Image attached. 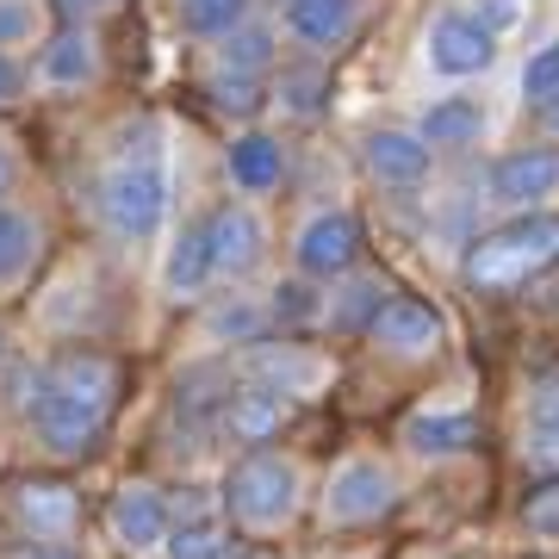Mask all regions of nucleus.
<instances>
[{"label":"nucleus","instance_id":"nucleus-1","mask_svg":"<svg viewBox=\"0 0 559 559\" xmlns=\"http://www.w3.org/2000/svg\"><path fill=\"white\" fill-rule=\"evenodd\" d=\"M119 360L94 355V348H75L62 355L50 373H44V392L32 404V423H38V441L57 460H81L94 454L112 423V399H119Z\"/></svg>","mask_w":559,"mask_h":559},{"label":"nucleus","instance_id":"nucleus-2","mask_svg":"<svg viewBox=\"0 0 559 559\" xmlns=\"http://www.w3.org/2000/svg\"><path fill=\"white\" fill-rule=\"evenodd\" d=\"M559 267V218L554 212H516L510 224L485 230L466 249V286L479 293H516L528 280Z\"/></svg>","mask_w":559,"mask_h":559},{"label":"nucleus","instance_id":"nucleus-3","mask_svg":"<svg viewBox=\"0 0 559 559\" xmlns=\"http://www.w3.org/2000/svg\"><path fill=\"white\" fill-rule=\"evenodd\" d=\"M224 503L242 528H280L299 510V473L280 454H242L224 479Z\"/></svg>","mask_w":559,"mask_h":559},{"label":"nucleus","instance_id":"nucleus-4","mask_svg":"<svg viewBox=\"0 0 559 559\" xmlns=\"http://www.w3.org/2000/svg\"><path fill=\"white\" fill-rule=\"evenodd\" d=\"M100 212L119 237L143 242L162 230V212H168V175L156 162H119L112 175L100 180Z\"/></svg>","mask_w":559,"mask_h":559},{"label":"nucleus","instance_id":"nucleus-5","mask_svg":"<svg viewBox=\"0 0 559 559\" xmlns=\"http://www.w3.org/2000/svg\"><path fill=\"white\" fill-rule=\"evenodd\" d=\"M423 57H429V69H436L441 81H473L498 62V38H491L466 7H448V13H436V25L423 32Z\"/></svg>","mask_w":559,"mask_h":559},{"label":"nucleus","instance_id":"nucleus-6","mask_svg":"<svg viewBox=\"0 0 559 559\" xmlns=\"http://www.w3.org/2000/svg\"><path fill=\"white\" fill-rule=\"evenodd\" d=\"M399 503V485L380 460H348L336 466V479L323 491V516L330 522H380L385 510Z\"/></svg>","mask_w":559,"mask_h":559},{"label":"nucleus","instance_id":"nucleus-7","mask_svg":"<svg viewBox=\"0 0 559 559\" xmlns=\"http://www.w3.org/2000/svg\"><path fill=\"white\" fill-rule=\"evenodd\" d=\"M293 255H299V274H311V280L348 274L355 255H360V224L348 218V212H318V218L299 230Z\"/></svg>","mask_w":559,"mask_h":559},{"label":"nucleus","instance_id":"nucleus-8","mask_svg":"<svg viewBox=\"0 0 559 559\" xmlns=\"http://www.w3.org/2000/svg\"><path fill=\"white\" fill-rule=\"evenodd\" d=\"M367 336L380 342L385 355H436L441 336H448V323H441L436 305H423V299H385L380 305V318L367 323Z\"/></svg>","mask_w":559,"mask_h":559},{"label":"nucleus","instance_id":"nucleus-9","mask_svg":"<svg viewBox=\"0 0 559 559\" xmlns=\"http://www.w3.org/2000/svg\"><path fill=\"white\" fill-rule=\"evenodd\" d=\"M491 200L510 205V212H535L540 200L559 193V150H516L491 168Z\"/></svg>","mask_w":559,"mask_h":559},{"label":"nucleus","instance_id":"nucleus-10","mask_svg":"<svg viewBox=\"0 0 559 559\" xmlns=\"http://www.w3.org/2000/svg\"><path fill=\"white\" fill-rule=\"evenodd\" d=\"M280 20H286V32H293L305 50H342V44L355 38L360 0H286Z\"/></svg>","mask_w":559,"mask_h":559},{"label":"nucleus","instance_id":"nucleus-11","mask_svg":"<svg viewBox=\"0 0 559 559\" xmlns=\"http://www.w3.org/2000/svg\"><path fill=\"white\" fill-rule=\"evenodd\" d=\"M205 230H212V274H249L261 261V224L249 205H218L205 212Z\"/></svg>","mask_w":559,"mask_h":559},{"label":"nucleus","instance_id":"nucleus-12","mask_svg":"<svg viewBox=\"0 0 559 559\" xmlns=\"http://www.w3.org/2000/svg\"><path fill=\"white\" fill-rule=\"evenodd\" d=\"M485 100L479 94H441V100L423 106L417 119V138L429 143V150H466V143L485 138Z\"/></svg>","mask_w":559,"mask_h":559},{"label":"nucleus","instance_id":"nucleus-13","mask_svg":"<svg viewBox=\"0 0 559 559\" xmlns=\"http://www.w3.org/2000/svg\"><path fill=\"white\" fill-rule=\"evenodd\" d=\"M224 429H230V441H267V436H280V423L293 417V399L286 392H274V385H237L230 399H224Z\"/></svg>","mask_w":559,"mask_h":559},{"label":"nucleus","instance_id":"nucleus-14","mask_svg":"<svg viewBox=\"0 0 559 559\" xmlns=\"http://www.w3.org/2000/svg\"><path fill=\"white\" fill-rule=\"evenodd\" d=\"M224 528H218V510L212 498L187 491V498L168 510V559H224Z\"/></svg>","mask_w":559,"mask_h":559},{"label":"nucleus","instance_id":"nucleus-15","mask_svg":"<svg viewBox=\"0 0 559 559\" xmlns=\"http://www.w3.org/2000/svg\"><path fill=\"white\" fill-rule=\"evenodd\" d=\"M429 143L417 138V131H373L367 138V168L385 180V187H417V180H429Z\"/></svg>","mask_w":559,"mask_h":559},{"label":"nucleus","instance_id":"nucleus-16","mask_svg":"<svg viewBox=\"0 0 559 559\" xmlns=\"http://www.w3.org/2000/svg\"><path fill=\"white\" fill-rule=\"evenodd\" d=\"M106 516H112V535L124 547H156V540H168V503L150 485H124Z\"/></svg>","mask_w":559,"mask_h":559},{"label":"nucleus","instance_id":"nucleus-17","mask_svg":"<svg viewBox=\"0 0 559 559\" xmlns=\"http://www.w3.org/2000/svg\"><path fill=\"white\" fill-rule=\"evenodd\" d=\"M479 441V423L466 411H417L404 423V448L411 454H429V460H448V454H466Z\"/></svg>","mask_w":559,"mask_h":559},{"label":"nucleus","instance_id":"nucleus-18","mask_svg":"<svg viewBox=\"0 0 559 559\" xmlns=\"http://www.w3.org/2000/svg\"><path fill=\"white\" fill-rule=\"evenodd\" d=\"M280 175H286V150H280V138L249 131V138L230 143V180H237V193H267V187H280Z\"/></svg>","mask_w":559,"mask_h":559},{"label":"nucleus","instance_id":"nucleus-19","mask_svg":"<svg viewBox=\"0 0 559 559\" xmlns=\"http://www.w3.org/2000/svg\"><path fill=\"white\" fill-rule=\"evenodd\" d=\"M205 280H212V230H205V218H200V224H187L180 242L168 249V286H175V293H200Z\"/></svg>","mask_w":559,"mask_h":559},{"label":"nucleus","instance_id":"nucleus-20","mask_svg":"<svg viewBox=\"0 0 559 559\" xmlns=\"http://www.w3.org/2000/svg\"><path fill=\"white\" fill-rule=\"evenodd\" d=\"M274 62V32L267 25H237L230 38L218 44V75H255Z\"/></svg>","mask_w":559,"mask_h":559},{"label":"nucleus","instance_id":"nucleus-21","mask_svg":"<svg viewBox=\"0 0 559 559\" xmlns=\"http://www.w3.org/2000/svg\"><path fill=\"white\" fill-rule=\"evenodd\" d=\"M38 69H44V81H57V87H81V81L94 75V44L81 38V32H62V38H50Z\"/></svg>","mask_w":559,"mask_h":559},{"label":"nucleus","instance_id":"nucleus-22","mask_svg":"<svg viewBox=\"0 0 559 559\" xmlns=\"http://www.w3.org/2000/svg\"><path fill=\"white\" fill-rule=\"evenodd\" d=\"M32 255H38V224L25 218V212H7L0 205V286L20 280L32 267Z\"/></svg>","mask_w":559,"mask_h":559},{"label":"nucleus","instance_id":"nucleus-23","mask_svg":"<svg viewBox=\"0 0 559 559\" xmlns=\"http://www.w3.org/2000/svg\"><path fill=\"white\" fill-rule=\"evenodd\" d=\"M20 516L44 535H62L69 522H75V491H62V485H25L20 491Z\"/></svg>","mask_w":559,"mask_h":559},{"label":"nucleus","instance_id":"nucleus-24","mask_svg":"<svg viewBox=\"0 0 559 559\" xmlns=\"http://www.w3.org/2000/svg\"><path fill=\"white\" fill-rule=\"evenodd\" d=\"M249 13V0H180V25L193 38H230Z\"/></svg>","mask_w":559,"mask_h":559},{"label":"nucleus","instance_id":"nucleus-25","mask_svg":"<svg viewBox=\"0 0 559 559\" xmlns=\"http://www.w3.org/2000/svg\"><path fill=\"white\" fill-rule=\"evenodd\" d=\"M261 373H267V380L261 385H274V392H305V385L318 380V360L311 355H293V348H261Z\"/></svg>","mask_w":559,"mask_h":559},{"label":"nucleus","instance_id":"nucleus-26","mask_svg":"<svg viewBox=\"0 0 559 559\" xmlns=\"http://www.w3.org/2000/svg\"><path fill=\"white\" fill-rule=\"evenodd\" d=\"M554 94H559V38H554V44H540L535 57L522 62V100L547 106Z\"/></svg>","mask_w":559,"mask_h":559},{"label":"nucleus","instance_id":"nucleus-27","mask_svg":"<svg viewBox=\"0 0 559 559\" xmlns=\"http://www.w3.org/2000/svg\"><path fill=\"white\" fill-rule=\"evenodd\" d=\"M522 522H528V535L535 540H559V479H547L540 491H528Z\"/></svg>","mask_w":559,"mask_h":559},{"label":"nucleus","instance_id":"nucleus-28","mask_svg":"<svg viewBox=\"0 0 559 559\" xmlns=\"http://www.w3.org/2000/svg\"><path fill=\"white\" fill-rule=\"evenodd\" d=\"M380 286H373V280H360V286H348V293H342V305L336 311H330V318L342 323V330H367V323L380 318Z\"/></svg>","mask_w":559,"mask_h":559},{"label":"nucleus","instance_id":"nucleus-29","mask_svg":"<svg viewBox=\"0 0 559 559\" xmlns=\"http://www.w3.org/2000/svg\"><path fill=\"white\" fill-rule=\"evenodd\" d=\"M267 311H255L249 299H230L224 311H212V336H230V342H255Z\"/></svg>","mask_w":559,"mask_h":559},{"label":"nucleus","instance_id":"nucleus-30","mask_svg":"<svg viewBox=\"0 0 559 559\" xmlns=\"http://www.w3.org/2000/svg\"><path fill=\"white\" fill-rule=\"evenodd\" d=\"M318 311H323V305H318V293H311L305 280H286V286L274 293V305H267V318H274V323H311Z\"/></svg>","mask_w":559,"mask_h":559},{"label":"nucleus","instance_id":"nucleus-31","mask_svg":"<svg viewBox=\"0 0 559 559\" xmlns=\"http://www.w3.org/2000/svg\"><path fill=\"white\" fill-rule=\"evenodd\" d=\"M205 87H212V100H218L224 112H255L261 106V81L255 75H212Z\"/></svg>","mask_w":559,"mask_h":559},{"label":"nucleus","instance_id":"nucleus-32","mask_svg":"<svg viewBox=\"0 0 559 559\" xmlns=\"http://www.w3.org/2000/svg\"><path fill=\"white\" fill-rule=\"evenodd\" d=\"M280 106H293V112H318L323 106V75L318 69H293V75H280Z\"/></svg>","mask_w":559,"mask_h":559},{"label":"nucleus","instance_id":"nucleus-33","mask_svg":"<svg viewBox=\"0 0 559 559\" xmlns=\"http://www.w3.org/2000/svg\"><path fill=\"white\" fill-rule=\"evenodd\" d=\"M522 460L535 473H547V479H559V423H535L528 441H522Z\"/></svg>","mask_w":559,"mask_h":559},{"label":"nucleus","instance_id":"nucleus-34","mask_svg":"<svg viewBox=\"0 0 559 559\" xmlns=\"http://www.w3.org/2000/svg\"><path fill=\"white\" fill-rule=\"evenodd\" d=\"M466 13H473L491 38H503V32H516L522 25V0H466Z\"/></svg>","mask_w":559,"mask_h":559},{"label":"nucleus","instance_id":"nucleus-35","mask_svg":"<svg viewBox=\"0 0 559 559\" xmlns=\"http://www.w3.org/2000/svg\"><path fill=\"white\" fill-rule=\"evenodd\" d=\"M32 38V0H0V50Z\"/></svg>","mask_w":559,"mask_h":559},{"label":"nucleus","instance_id":"nucleus-36","mask_svg":"<svg viewBox=\"0 0 559 559\" xmlns=\"http://www.w3.org/2000/svg\"><path fill=\"white\" fill-rule=\"evenodd\" d=\"M535 423H559V373L535 385Z\"/></svg>","mask_w":559,"mask_h":559},{"label":"nucleus","instance_id":"nucleus-37","mask_svg":"<svg viewBox=\"0 0 559 559\" xmlns=\"http://www.w3.org/2000/svg\"><path fill=\"white\" fill-rule=\"evenodd\" d=\"M106 0H50V13H57V20H69V25H81V20H94V13H100Z\"/></svg>","mask_w":559,"mask_h":559},{"label":"nucleus","instance_id":"nucleus-38","mask_svg":"<svg viewBox=\"0 0 559 559\" xmlns=\"http://www.w3.org/2000/svg\"><path fill=\"white\" fill-rule=\"evenodd\" d=\"M20 62H13V57H7V50H0V100H13V94H20Z\"/></svg>","mask_w":559,"mask_h":559},{"label":"nucleus","instance_id":"nucleus-39","mask_svg":"<svg viewBox=\"0 0 559 559\" xmlns=\"http://www.w3.org/2000/svg\"><path fill=\"white\" fill-rule=\"evenodd\" d=\"M224 559H274V554H261V547H237V540H230V547H224Z\"/></svg>","mask_w":559,"mask_h":559},{"label":"nucleus","instance_id":"nucleus-40","mask_svg":"<svg viewBox=\"0 0 559 559\" xmlns=\"http://www.w3.org/2000/svg\"><path fill=\"white\" fill-rule=\"evenodd\" d=\"M20 559H75L69 547H32V554H20Z\"/></svg>","mask_w":559,"mask_h":559},{"label":"nucleus","instance_id":"nucleus-41","mask_svg":"<svg viewBox=\"0 0 559 559\" xmlns=\"http://www.w3.org/2000/svg\"><path fill=\"white\" fill-rule=\"evenodd\" d=\"M540 119H547V131H559V94H554L547 106H540Z\"/></svg>","mask_w":559,"mask_h":559},{"label":"nucleus","instance_id":"nucleus-42","mask_svg":"<svg viewBox=\"0 0 559 559\" xmlns=\"http://www.w3.org/2000/svg\"><path fill=\"white\" fill-rule=\"evenodd\" d=\"M7 180H13V156H7V143H0V193H7Z\"/></svg>","mask_w":559,"mask_h":559}]
</instances>
